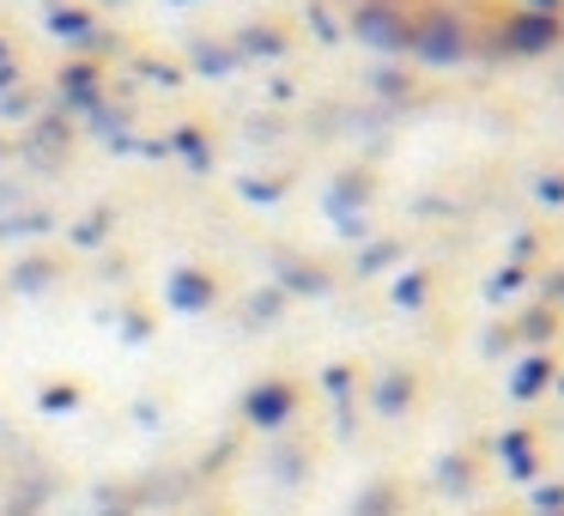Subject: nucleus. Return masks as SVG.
<instances>
[{"instance_id": "9b49d317", "label": "nucleus", "mask_w": 564, "mask_h": 516, "mask_svg": "<svg viewBox=\"0 0 564 516\" xmlns=\"http://www.w3.org/2000/svg\"><path fill=\"white\" fill-rule=\"evenodd\" d=\"M516 286H522V268H516V261H510V268H503V273H498V280H491V292H498V298H503V292H516Z\"/></svg>"}, {"instance_id": "6e6552de", "label": "nucleus", "mask_w": 564, "mask_h": 516, "mask_svg": "<svg viewBox=\"0 0 564 516\" xmlns=\"http://www.w3.org/2000/svg\"><path fill=\"white\" fill-rule=\"evenodd\" d=\"M534 195L546 201V207H564V176H558V171H552V176H540V183H534Z\"/></svg>"}, {"instance_id": "f8f14e48", "label": "nucleus", "mask_w": 564, "mask_h": 516, "mask_svg": "<svg viewBox=\"0 0 564 516\" xmlns=\"http://www.w3.org/2000/svg\"><path fill=\"white\" fill-rule=\"evenodd\" d=\"M522 13H546V19H564V0H522Z\"/></svg>"}, {"instance_id": "f257e3e1", "label": "nucleus", "mask_w": 564, "mask_h": 516, "mask_svg": "<svg viewBox=\"0 0 564 516\" xmlns=\"http://www.w3.org/2000/svg\"><path fill=\"white\" fill-rule=\"evenodd\" d=\"M406 55H413V62H425V67H455V62H467V55H474V31H467L449 7H425V13H413Z\"/></svg>"}, {"instance_id": "ddd939ff", "label": "nucleus", "mask_w": 564, "mask_h": 516, "mask_svg": "<svg viewBox=\"0 0 564 516\" xmlns=\"http://www.w3.org/2000/svg\"><path fill=\"white\" fill-rule=\"evenodd\" d=\"M546 292H552V304H564V273H552V286H546Z\"/></svg>"}, {"instance_id": "20e7f679", "label": "nucleus", "mask_w": 564, "mask_h": 516, "mask_svg": "<svg viewBox=\"0 0 564 516\" xmlns=\"http://www.w3.org/2000/svg\"><path fill=\"white\" fill-rule=\"evenodd\" d=\"M285 413H292V389H280V383L249 401V419H261V426H273V419H285Z\"/></svg>"}, {"instance_id": "423d86ee", "label": "nucleus", "mask_w": 564, "mask_h": 516, "mask_svg": "<svg viewBox=\"0 0 564 516\" xmlns=\"http://www.w3.org/2000/svg\"><path fill=\"white\" fill-rule=\"evenodd\" d=\"M207 280H200V273H183V280H176V304H188V310H200L207 304Z\"/></svg>"}, {"instance_id": "39448f33", "label": "nucleus", "mask_w": 564, "mask_h": 516, "mask_svg": "<svg viewBox=\"0 0 564 516\" xmlns=\"http://www.w3.org/2000/svg\"><path fill=\"white\" fill-rule=\"evenodd\" d=\"M546 377H552V365H546V358H528V365L516 370V383H510V389H516V395H540V389H546Z\"/></svg>"}, {"instance_id": "f03ea898", "label": "nucleus", "mask_w": 564, "mask_h": 516, "mask_svg": "<svg viewBox=\"0 0 564 516\" xmlns=\"http://www.w3.org/2000/svg\"><path fill=\"white\" fill-rule=\"evenodd\" d=\"M491 43H498V55H516V62H540V55H552L564 43V19H546V13H503L498 31H491Z\"/></svg>"}, {"instance_id": "7ed1b4c3", "label": "nucleus", "mask_w": 564, "mask_h": 516, "mask_svg": "<svg viewBox=\"0 0 564 516\" xmlns=\"http://www.w3.org/2000/svg\"><path fill=\"white\" fill-rule=\"evenodd\" d=\"M352 31H358V43H370V50H382V55H406L413 19H406L401 7H389V0H358V7H352Z\"/></svg>"}, {"instance_id": "1a4fd4ad", "label": "nucleus", "mask_w": 564, "mask_h": 516, "mask_svg": "<svg viewBox=\"0 0 564 516\" xmlns=\"http://www.w3.org/2000/svg\"><path fill=\"white\" fill-rule=\"evenodd\" d=\"M394 298H401V304H425V273H406V280L394 286Z\"/></svg>"}, {"instance_id": "0eeeda50", "label": "nucleus", "mask_w": 564, "mask_h": 516, "mask_svg": "<svg viewBox=\"0 0 564 516\" xmlns=\"http://www.w3.org/2000/svg\"><path fill=\"white\" fill-rule=\"evenodd\" d=\"M552 334V310H528L522 316V341H546Z\"/></svg>"}, {"instance_id": "9d476101", "label": "nucleus", "mask_w": 564, "mask_h": 516, "mask_svg": "<svg viewBox=\"0 0 564 516\" xmlns=\"http://www.w3.org/2000/svg\"><path fill=\"white\" fill-rule=\"evenodd\" d=\"M377 401L382 407H401L406 401V377H389V389H377Z\"/></svg>"}]
</instances>
